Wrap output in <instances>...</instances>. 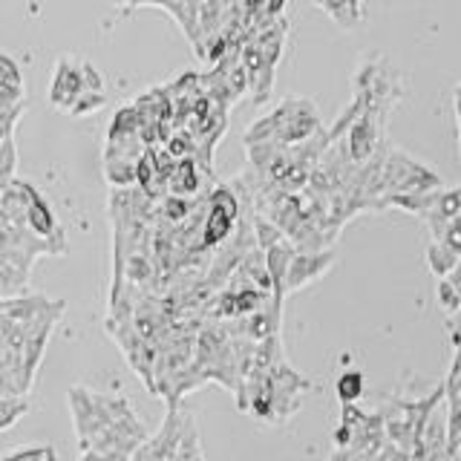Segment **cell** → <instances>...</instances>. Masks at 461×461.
I'll use <instances>...</instances> for the list:
<instances>
[{
  "instance_id": "obj_1",
  "label": "cell",
  "mask_w": 461,
  "mask_h": 461,
  "mask_svg": "<svg viewBox=\"0 0 461 461\" xmlns=\"http://www.w3.org/2000/svg\"><path fill=\"white\" fill-rule=\"evenodd\" d=\"M86 93H104L98 69L90 67L86 61H78V58H61L55 67L50 101L58 110L72 113V107L78 104V98Z\"/></svg>"
},
{
  "instance_id": "obj_3",
  "label": "cell",
  "mask_w": 461,
  "mask_h": 461,
  "mask_svg": "<svg viewBox=\"0 0 461 461\" xmlns=\"http://www.w3.org/2000/svg\"><path fill=\"white\" fill-rule=\"evenodd\" d=\"M331 266V254H294L285 274V292H297L306 283L317 280Z\"/></svg>"
},
{
  "instance_id": "obj_2",
  "label": "cell",
  "mask_w": 461,
  "mask_h": 461,
  "mask_svg": "<svg viewBox=\"0 0 461 461\" xmlns=\"http://www.w3.org/2000/svg\"><path fill=\"white\" fill-rule=\"evenodd\" d=\"M234 216H237V202L234 194L220 187L211 196L208 216H205V230H202V245H220L230 237L234 230Z\"/></svg>"
},
{
  "instance_id": "obj_4",
  "label": "cell",
  "mask_w": 461,
  "mask_h": 461,
  "mask_svg": "<svg viewBox=\"0 0 461 461\" xmlns=\"http://www.w3.org/2000/svg\"><path fill=\"white\" fill-rule=\"evenodd\" d=\"M338 398L343 407H349V403H355L360 395H364V375L360 372H343L338 378Z\"/></svg>"
}]
</instances>
